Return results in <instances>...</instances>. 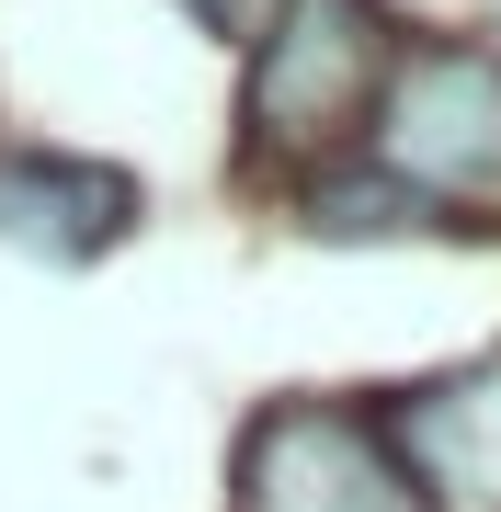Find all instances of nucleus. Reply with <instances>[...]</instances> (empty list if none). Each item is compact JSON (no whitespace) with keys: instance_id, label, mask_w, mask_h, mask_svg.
<instances>
[{"instance_id":"f257e3e1","label":"nucleus","mask_w":501,"mask_h":512,"mask_svg":"<svg viewBox=\"0 0 501 512\" xmlns=\"http://www.w3.org/2000/svg\"><path fill=\"white\" fill-rule=\"evenodd\" d=\"M376 171L410 183L422 205L501 194V57H479V46L399 57L388 103H376Z\"/></svg>"},{"instance_id":"f03ea898","label":"nucleus","mask_w":501,"mask_h":512,"mask_svg":"<svg viewBox=\"0 0 501 512\" xmlns=\"http://www.w3.org/2000/svg\"><path fill=\"white\" fill-rule=\"evenodd\" d=\"M376 69H388V23L376 0H274L262 23V80H251V126L274 148H319L365 114Z\"/></svg>"},{"instance_id":"7ed1b4c3","label":"nucleus","mask_w":501,"mask_h":512,"mask_svg":"<svg viewBox=\"0 0 501 512\" xmlns=\"http://www.w3.org/2000/svg\"><path fill=\"white\" fill-rule=\"evenodd\" d=\"M251 512H422L388 456V433H365L353 410H274L240 456Z\"/></svg>"},{"instance_id":"20e7f679","label":"nucleus","mask_w":501,"mask_h":512,"mask_svg":"<svg viewBox=\"0 0 501 512\" xmlns=\"http://www.w3.org/2000/svg\"><path fill=\"white\" fill-rule=\"evenodd\" d=\"M388 456L422 512H501V353L467 376L410 387L388 421Z\"/></svg>"},{"instance_id":"39448f33","label":"nucleus","mask_w":501,"mask_h":512,"mask_svg":"<svg viewBox=\"0 0 501 512\" xmlns=\"http://www.w3.org/2000/svg\"><path fill=\"white\" fill-rule=\"evenodd\" d=\"M126 217H137L126 171L0 148V239H23V251H46V262H80V251H103V239H126Z\"/></svg>"},{"instance_id":"423d86ee","label":"nucleus","mask_w":501,"mask_h":512,"mask_svg":"<svg viewBox=\"0 0 501 512\" xmlns=\"http://www.w3.org/2000/svg\"><path fill=\"white\" fill-rule=\"evenodd\" d=\"M433 205L388 183V171H365V183H308V228L319 239H399V228H422Z\"/></svg>"},{"instance_id":"0eeeda50","label":"nucleus","mask_w":501,"mask_h":512,"mask_svg":"<svg viewBox=\"0 0 501 512\" xmlns=\"http://www.w3.org/2000/svg\"><path fill=\"white\" fill-rule=\"evenodd\" d=\"M183 12L205 23V35H262V23H274V0H183Z\"/></svg>"}]
</instances>
